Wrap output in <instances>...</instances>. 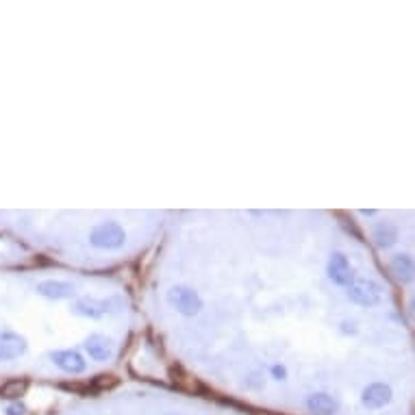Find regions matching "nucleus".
Segmentation results:
<instances>
[{"label":"nucleus","instance_id":"9b49d317","mask_svg":"<svg viewBox=\"0 0 415 415\" xmlns=\"http://www.w3.org/2000/svg\"><path fill=\"white\" fill-rule=\"evenodd\" d=\"M37 291L44 298H51V300H63V298L74 296V285L65 283V280H44L37 285Z\"/></svg>","mask_w":415,"mask_h":415},{"label":"nucleus","instance_id":"a211bd4d","mask_svg":"<svg viewBox=\"0 0 415 415\" xmlns=\"http://www.w3.org/2000/svg\"><path fill=\"white\" fill-rule=\"evenodd\" d=\"M170 415H174V413H170Z\"/></svg>","mask_w":415,"mask_h":415},{"label":"nucleus","instance_id":"f8f14e48","mask_svg":"<svg viewBox=\"0 0 415 415\" xmlns=\"http://www.w3.org/2000/svg\"><path fill=\"white\" fill-rule=\"evenodd\" d=\"M389 270L393 274V278L398 280V283H403L407 285L409 280L413 278V261L409 255H396L389 263Z\"/></svg>","mask_w":415,"mask_h":415},{"label":"nucleus","instance_id":"0eeeda50","mask_svg":"<svg viewBox=\"0 0 415 415\" xmlns=\"http://www.w3.org/2000/svg\"><path fill=\"white\" fill-rule=\"evenodd\" d=\"M53 363L57 365V368H61L63 372H68V374H81V372H85L87 368V363L83 361V357L74 350H57L51 355Z\"/></svg>","mask_w":415,"mask_h":415},{"label":"nucleus","instance_id":"dca6fc26","mask_svg":"<svg viewBox=\"0 0 415 415\" xmlns=\"http://www.w3.org/2000/svg\"><path fill=\"white\" fill-rule=\"evenodd\" d=\"M272 376L276 380H285L287 378V370L283 368V365H272Z\"/></svg>","mask_w":415,"mask_h":415},{"label":"nucleus","instance_id":"39448f33","mask_svg":"<svg viewBox=\"0 0 415 415\" xmlns=\"http://www.w3.org/2000/svg\"><path fill=\"white\" fill-rule=\"evenodd\" d=\"M361 403L368 409H383L385 405L391 403V387L385 383H372L363 389Z\"/></svg>","mask_w":415,"mask_h":415},{"label":"nucleus","instance_id":"1a4fd4ad","mask_svg":"<svg viewBox=\"0 0 415 415\" xmlns=\"http://www.w3.org/2000/svg\"><path fill=\"white\" fill-rule=\"evenodd\" d=\"M307 409L315 415H335L339 411V400L328 393H311L307 398Z\"/></svg>","mask_w":415,"mask_h":415},{"label":"nucleus","instance_id":"7ed1b4c3","mask_svg":"<svg viewBox=\"0 0 415 415\" xmlns=\"http://www.w3.org/2000/svg\"><path fill=\"white\" fill-rule=\"evenodd\" d=\"M348 298L361 307H374V305L380 303L383 291H380V287L374 283V280L359 278V280H353V283L348 285Z\"/></svg>","mask_w":415,"mask_h":415},{"label":"nucleus","instance_id":"f03ea898","mask_svg":"<svg viewBox=\"0 0 415 415\" xmlns=\"http://www.w3.org/2000/svg\"><path fill=\"white\" fill-rule=\"evenodd\" d=\"M168 300L180 315H185V318H194V315H198L203 309L201 296H198V291H194L192 287H183V285L172 287L168 291Z\"/></svg>","mask_w":415,"mask_h":415},{"label":"nucleus","instance_id":"4468645a","mask_svg":"<svg viewBox=\"0 0 415 415\" xmlns=\"http://www.w3.org/2000/svg\"><path fill=\"white\" fill-rule=\"evenodd\" d=\"M28 391V380L26 378H11L0 387V396L7 398V400H18Z\"/></svg>","mask_w":415,"mask_h":415},{"label":"nucleus","instance_id":"423d86ee","mask_svg":"<svg viewBox=\"0 0 415 415\" xmlns=\"http://www.w3.org/2000/svg\"><path fill=\"white\" fill-rule=\"evenodd\" d=\"M26 353V339L18 333H0V361L18 359Z\"/></svg>","mask_w":415,"mask_h":415},{"label":"nucleus","instance_id":"6e6552de","mask_svg":"<svg viewBox=\"0 0 415 415\" xmlns=\"http://www.w3.org/2000/svg\"><path fill=\"white\" fill-rule=\"evenodd\" d=\"M113 307V300H98V298H81V300H76L74 305V311L78 315H85V318H103V315H107Z\"/></svg>","mask_w":415,"mask_h":415},{"label":"nucleus","instance_id":"2eb2a0df","mask_svg":"<svg viewBox=\"0 0 415 415\" xmlns=\"http://www.w3.org/2000/svg\"><path fill=\"white\" fill-rule=\"evenodd\" d=\"M118 385V378L111 376V374H101L94 378V387L96 389H109V387H115Z\"/></svg>","mask_w":415,"mask_h":415},{"label":"nucleus","instance_id":"f257e3e1","mask_svg":"<svg viewBox=\"0 0 415 415\" xmlns=\"http://www.w3.org/2000/svg\"><path fill=\"white\" fill-rule=\"evenodd\" d=\"M126 239L124 228L118 222H101L92 228L90 233V244L96 248H103V251H113V248H120Z\"/></svg>","mask_w":415,"mask_h":415},{"label":"nucleus","instance_id":"ddd939ff","mask_svg":"<svg viewBox=\"0 0 415 415\" xmlns=\"http://www.w3.org/2000/svg\"><path fill=\"white\" fill-rule=\"evenodd\" d=\"M372 239L378 248H391L398 242V228L391 222H378L372 228Z\"/></svg>","mask_w":415,"mask_h":415},{"label":"nucleus","instance_id":"20e7f679","mask_svg":"<svg viewBox=\"0 0 415 415\" xmlns=\"http://www.w3.org/2000/svg\"><path fill=\"white\" fill-rule=\"evenodd\" d=\"M328 276L333 283L337 285H350L353 280H355V274H353V268H350V263H348V259L341 255V253H335V255H330L328 259Z\"/></svg>","mask_w":415,"mask_h":415},{"label":"nucleus","instance_id":"9d476101","mask_svg":"<svg viewBox=\"0 0 415 415\" xmlns=\"http://www.w3.org/2000/svg\"><path fill=\"white\" fill-rule=\"evenodd\" d=\"M85 350L96 361H109L113 357V344L105 335H90L85 341Z\"/></svg>","mask_w":415,"mask_h":415},{"label":"nucleus","instance_id":"f3484780","mask_svg":"<svg viewBox=\"0 0 415 415\" xmlns=\"http://www.w3.org/2000/svg\"><path fill=\"white\" fill-rule=\"evenodd\" d=\"M7 415H24V407L22 405H11L7 409Z\"/></svg>","mask_w":415,"mask_h":415}]
</instances>
